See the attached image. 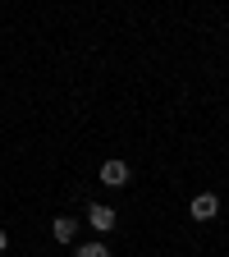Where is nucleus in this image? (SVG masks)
<instances>
[{"instance_id": "nucleus-1", "label": "nucleus", "mask_w": 229, "mask_h": 257, "mask_svg": "<svg viewBox=\"0 0 229 257\" xmlns=\"http://www.w3.org/2000/svg\"><path fill=\"white\" fill-rule=\"evenodd\" d=\"M101 184H106V188H124V184H128V161L110 156L106 166H101Z\"/></svg>"}, {"instance_id": "nucleus-2", "label": "nucleus", "mask_w": 229, "mask_h": 257, "mask_svg": "<svg viewBox=\"0 0 229 257\" xmlns=\"http://www.w3.org/2000/svg\"><path fill=\"white\" fill-rule=\"evenodd\" d=\"M115 220H119V216H115L110 207H101V202H92V207H87V225H92L96 234H110V230H115Z\"/></svg>"}, {"instance_id": "nucleus-3", "label": "nucleus", "mask_w": 229, "mask_h": 257, "mask_svg": "<svg viewBox=\"0 0 229 257\" xmlns=\"http://www.w3.org/2000/svg\"><path fill=\"white\" fill-rule=\"evenodd\" d=\"M188 211H192V220H215L220 216V198H215V193H197Z\"/></svg>"}, {"instance_id": "nucleus-4", "label": "nucleus", "mask_w": 229, "mask_h": 257, "mask_svg": "<svg viewBox=\"0 0 229 257\" xmlns=\"http://www.w3.org/2000/svg\"><path fill=\"white\" fill-rule=\"evenodd\" d=\"M74 234H78V220L74 216H55L51 220V239L55 243H74Z\"/></svg>"}, {"instance_id": "nucleus-5", "label": "nucleus", "mask_w": 229, "mask_h": 257, "mask_svg": "<svg viewBox=\"0 0 229 257\" xmlns=\"http://www.w3.org/2000/svg\"><path fill=\"white\" fill-rule=\"evenodd\" d=\"M74 257H110V248L101 243V239H92V243H78V252Z\"/></svg>"}, {"instance_id": "nucleus-6", "label": "nucleus", "mask_w": 229, "mask_h": 257, "mask_svg": "<svg viewBox=\"0 0 229 257\" xmlns=\"http://www.w3.org/2000/svg\"><path fill=\"white\" fill-rule=\"evenodd\" d=\"M5 248H10V234H5V230H0V252H5Z\"/></svg>"}]
</instances>
